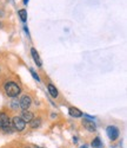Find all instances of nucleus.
<instances>
[{
  "label": "nucleus",
  "instance_id": "9b49d317",
  "mask_svg": "<svg viewBox=\"0 0 127 148\" xmlns=\"http://www.w3.org/2000/svg\"><path fill=\"white\" fill-rule=\"evenodd\" d=\"M40 125H41V120L38 117V119H33L31 122H30V126L32 127V128H38V127H40Z\"/></svg>",
  "mask_w": 127,
  "mask_h": 148
},
{
  "label": "nucleus",
  "instance_id": "dca6fc26",
  "mask_svg": "<svg viewBox=\"0 0 127 148\" xmlns=\"http://www.w3.org/2000/svg\"><path fill=\"white\" fill-rule=\"evenodd\" d=\"M24 3H25V4H27V3H28V0H24Z\"/></svg>",
  "mask_w": 127,
  "mask_h": 148
},
{
  "label": "nucleus",
  "instance_id": "f8f14e48",
  "mask_svg": "<svg viewBox=\"0 0 127 148\" xmlns=\"http://www.w3.org/2000/svg\"><path fill=\"white\" fill-rule=\"evenodd\" d=\"M18 13H19L20 19H21L22 21H26V19H27V12H26V10H20Z\"/></svg>",
  "mask_w": 127,
  "mask_h": 148
},
{
  "label": "nucleus",
  "instance_id": "20e7f679",
  "mask_svg": "<svg viewBox=\"0 0 127 148\" xmlns=\"http://www.w3.org/2000/svg\"><path fill=\"white\" fill-rule=\"evenodd\" d=\"M107 135L111 140H117L119 136V129L114 126H109L107 127Z\"/></svg>",
  "mask_w": 127,
  "mask_h": 148
},
{
  "label": "nucleus",
  "instance_id": "9d476101",
  "mask_svg": "<svg viewBox=\"0 0 127 148\" xmlns=\"http://www.w3.org/2000/svg\"><path fill=\"white\" fill-rule=\"evenodd\" d=\"M48 91H49V94H51L52 97H58V95H59L57 88L54 87L53 84H48Z\"/></svg>",
  "mask_w": 127,
  "mask_h": 148
},
{
  "label": "nucleus",
  "instance_id": "ddd939ff",
  "mask_svg": "<svg viewBox=\"0 0 127 148\" xmlns=\"http://www.w3.org/2000/svg\"><path fill=\"white\" fill-rule=\"evenodd\" d=\"M92 146H93L94 148H101L103 143H101V141H100V139H99V138H95V139L92 141Z\"/></svg>",
  "mask_w": 127,
  "mask_h": 148
},
{
  "label": "nucleus",
  "instance_id": "a211bd4d",
  "mask_svg": "<svg viewBox=\"0 0 127 148\" xmlns=\"http://www.w3.org/2000/svg\"><path fill=\"white\" fill-rule=\"evenodd\" d=\"M35 148H44V147H35Z\"/></svg>",
  "mask_w": 127,
  "mask_h": 148
},
{
  "label": "nucleus",
  "instance_id": "1a4fd4ad",
  "mask_svg": "<svg viewBox=\"0 0 127 148\" xmlns=\"http://www.w3.org/2000/svg\"><path fill=\"white\" fill-rule=\"evenodd\" d=\"M70 115L73 116V117H81L82 116V113L80 112L79 109L72 107V108H70Z\"/></svg>",
  "mask_w": 127,
  "mask_h": 148
},
{
  "label": "nucleus",
  "instance_id": "0eeeda50",
  "mask_svg": "<svg viewBox=\"0 0 127 148\" xmlns=\"http://www.w3.org/2000/svg\"><path fill=\"white\" fill-rule=\"evenodd\" d=\"M31 53H32V57H33L34 62L36 63V65H38V66H41L43 62H41V59H40L39 55H38V52H36V50H35L34 47H32V49H31Z\"/></svg>",
  "mask_w": 127,
  "mask_h": 148
},
{
  "label": "nucleus",
  "instance_id": "39448f33",
  "mask_svg": "<svg viewBox=\"0 0 127 148\" xmlns=\"http://www.w3.org/2000/svg\"><path fill=\"white\" fill-rule=\"evenodd\" d=\"M31 103H32V98H31L30 96H27V95L22 96V98L20 100V107H21L24 110H27V109L30 108Z\"/></svg>",
  "mask_w": 127,
  "mask_h": 148
},
{
  "label": "nucleus",
  "instance_id": "f3484780",
  "mask_svg": "<svg viewBox=\"0 0 127 148\" xmlns=\"http://www.w3.org/2000/svg\"><path fill=\"white\" fill-rule=\"evenodd\" d=\"M80 148H87V147H86V146H81Z\"/></svg>",
  "mask_w": 127,
  "mask_h": 148
},
{
  "label": "nucleus",
  "instance_id": "423d86ee",
  "mask_svg": "<svg viewBox=\"0 0 127 148\" xmlns=\"http://www.w3.org/2000/svg\"><path fill=\"white\" fill-rule=\"evenodd\" d=\"M82 125L84 127L88 130V132H94L97 126H95V123L93 121H90V120H82Z\"/></svg>",
  "mask_w": 127,
  "mask_h": 148
},
{
  "label": "nucleus",
  "instance_id": "6e6552de",
  "mask_svg": "<svg viewBox=\"0 0 127 148\" xmlns=\"http://www.w3.org/2000/svg\"><path fill=\"white\" fill-rule=\"evenodd\" d=\"M21 119H22L25 122H31V121L34 119V116H33V114H32L31 112H28V110H24L22 114H21Z\"/></svg>",
  "mask_w": 127,
  "mask_h": 148
},
{
  "label": "nucleus",
  "instance_id": "f03ea898",
  "mask_svg": "<svg viewBox=\"0 0 127 148\" xmlns=\"http://www.w3.org/2000/svg\"><path fill=\"white\" fill-rule=\"evenodd\" d=\"M12 126H13V128L18 132H21L25 129V126H26V122H25L21 117L19 116H16L13 117V120H12Z\"/></svg>",
  "mask_w": 127,
  "mask_h": 148
},
{
  "label": "nucleus",
  "instance_id": "4468645a",
  "mask_svg": "<svg viewBox=\"0 0 127 148\" xmlns=\"http://www.w3.org/2000/svg\"><path fill=\"white\" fill-rule=\"evenodd\" d=\"M11 106H12V108H13V109H17L18 108V100H13Z\"/></svg>",
  "mask_w": 127,
  "mask_h": 148
},
{
  "label": "nucleus",
  "instance_id": "7ed1b4c3",
  "mask_svg": "<svg viewBox=\"0 0 127 148\" xmlns=\"http://www.w3.org/2000/svg\"><path fill=\"white\" fill-rule=\"evenodd\" d=\"M0 127H1L4 130H8L11 128V123H9V119L6 114L1 113L0 114Z\"/></svg>",
  "mask_w": 127,
  "mask_h": 148
},
{
  "label": "nucleus",
  "instance_id": "2eb2a0df",
  "mask_svg": "<svg viewBox=\"0 0 127 148\" xmlns=\"http://www.w3.org/2000/svg\"><path fill=\"white\" fill-rule=\"evenodd\" d=\"M31 73H32V76H33V77H34L36 81H39V77H38V75H36V73H35V72H34L32 69H31Z\"/></svg>",
  "mask_w": 127,
  "mask_h": 148
},
{
  "label": "nucleus",
  "instance_id": "f257e3e1",
  "mask_svg": "<svg viewBox=\"0 0 127 148\" xmlns=\"http://www.w3.org/2000/svg\"><path fill=\"white\" fill-rule=\"evenodd\" d=\"M5 91H6V95L9 97H17L20 94V88L14 82H8L5 84Z\"/></svg>",
  "mask_w": 127,
  "mask_h": 148
}]
</instances>
